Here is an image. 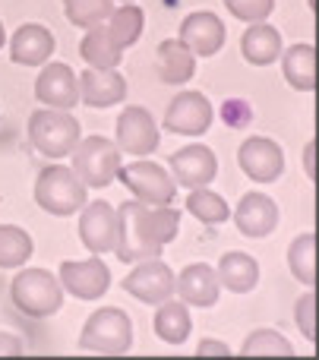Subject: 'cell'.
I'll return each instance as SVG.
<instances>
[{
  "instance_id": "cell-21",
  "label": "cell",
  "mask_w": 319,
  "mask_h": 360,
  "mask_svg": "<svg viewBox=\"0 0 319 360\" xmlns=\"http://www.w3.org/2000/svg\"><path fill=\"white\" fill-rule=\"evenodd\" d=\"M155 73L164 86H183L196 76V57L181 38H164L155 51Z\"/></svg>"
},
{
  "instance_id": "cell-26",
  "label": "cell",
  "mask_w": 319,
  "mask_h": 360,
  "mask_svg": "<svg viewBox=\"0 0 319 360\" xmlns=\"http://www.w3.org/2000/svg\"><path fill=\"white\" fill-rule=\"evenodd\" d=\"M79 54L89 67L95 70H117V63L124 60V51L114 44V38L108 35V25L98 22L92 29H86V38L79 44Z\"/></svg>"
},
{
  "instance_id": "cell-4",
  "label": "cell",
  "mask_w": 319,
  "mask_h": 360,
  "mask_svg": "<svg viewBox=\"0 0 319 360\" xmlns=\"http://www.w3.org/2000/svg\"><path fill=\"white\" fill-rule=\"evenodd\" d=\"M82 139L79 120L70 111H57V108H38L29 117V143L41 152L44 158H67L73 146Z\"/></svg>"
},
{
  "instance_id": "cell-18",
  "label": "cell",
  "mask_w": 319,
  "mask_h": 360,
  "mask_svg": "<svg viewBox=\"0 0 319 360\" xmlns=\"http://www.w3.org/2000/svg\"><path fill=\"white\" fill-rule=\"evenodd\" d=\"M234 224L244 237L263 240L278 228V205L266 193H244L234 209Z\"/></svg>"
},
{
  "instance_id": "cell-20",
  "label": "cell",
  "mask_w": 319,
  "mask_h": 360,
  "mask_svg": "<svg viewBox=\"0 0 319 360\" xmlns=\"http://www.w3.org/2000/svg\"><path fill=\"white\" fill-rule=\"evenodd\" d=\"M79 101L89 108H114L126 98V79L117 70H82L79 76Z\"/></svg>"
},
{
  "instance_id": "cell-34",
  "label": "cell",
  "mask_w": 319,
  "mask_h": 360,
  "mask_svg": "<svg viewBox=\"0 0 319 360\" xmlns=\"http://www.w3.org/2000/svg\"><path fill=\"white\" fill-rule=\"evenodd\" d=\"M313 310H316V294H313V288H307V294H304V297L297 300V307H294L297 329L304 332V338H307V342H316V319H313Z\"/></svg>"
},
{
  "instance_id": "cell-7",
  "label": "cell",
  "mask_w": 319,
  "mask_h": 360,
  "mask_svg": "<svg viewBox=\"0 0 319 360\" xmlns=\"http://www.w3.org/2000/svg\"><path fill=\"white\" fill-rule=\"evenodd\" d=\"M117 177H120V184L133 193V199H139V202H145V205H171L177 196L174 177H171L162 165L149 162V158L130 162L126 168L120 165Z\"/></svg>"
},
{
  "instance_id": "cell-35",
  "label": "cell",
  "mask_w": 319,
  "mask_h": 360,
  "mask_svg": "<svg viewBox=\"0 0 319 360\" xmlns=\"http://www.w3.org/2000/svg\"><path fill=\"white\" fill-rule=\"evenodd\" d=\"M196 354H231V348H228L225 342H215V338H206V342H200V348H196Z\"/></svg>"
},
{
  "instance_id": "cell-19",
  "label": "cell",
  "mask_w": 319,
  "mask_h": 360,
  "mask_svg": "<svg viewBox=\"0 0 319 360\" xmlns=\"http://www.w3.org/2000/svg\"><path fill=\"white\" fill-rule=\"evenodd\" d=\"M57 41L54 32L41 22H25L13 32L10 38V60L19 63V67H41L48 63V57L54 54Z\"/></svg>"
},
{
  "instance_id": "cell-37",
  "label": "cell",
  "mask_w": 319,
  "mask_h": 360,
  "mask_svg": "<svg viewBox=\"0 0 319 360\" xmlns=\"http://www.w3.org/2000/svg\"><path fill=\"white\" fill-rule=\"evenodd\" d=\"M4 41H6V32H4V22H0V51H4Z\"/></svg>"
},
{
  "instance_id": "cell-38",
  "label": "cell",
  "mask_w": 319,
  "mask_h": 360,
  "mask_svg": "<svg viewBox=\"0 0 319 360\" xmlns=\"http://www.w3.org/2000/svg\"><path fill=\"white\" fill-rule=\"evenodd\" d=\"M120 4H133V0H120Z\"/></svg>"
},
{
  "instance_id": "cell-36",
  "label": "cell",
  "mask_w": 319,
  "mask_h": 360,
  "mask_svg": "<svg viewBox=\"0 0 319 360\" xmlns=\"http://www.w3.org/2000/svg\"><path fill=\"white\" fill-rule=\"evenodd\" d=\"M0 354H22V342L10 332H0Z\"/></svg>"
},
{
  "instance_id": "cell-5",
  "label": "cell",
  "mask_w": 319,
  "mask_h": 360,
  "mask_svg": "<svg viewBox=\"0 0 319 360\" xmlns=\"http://www.w3.org/2000/svg\"><path fill=\"white\" fill-rule=\"evenodd\" d=\"M79 348L95 354H126L133 348V319L117 307H101L82 326Z\"/></svg>"
},
{
  "instance_id": "cell-14",
  "label": "cell",
  "mask_w": 319,
  "mask_h": 360,
  "mask_svg": "<svg viewBox=\"0 0 319 360\" xmlns=\"http://www.w3.org/2000/svg\"><path fill=\"white\" fill-rule=\"evenodd\" d=\"M35 98L44 108L70 111L79 105V79L67 63H41V73L35 79Z\"/></svg>"
},
{
  "instance_id": "cell-13",
  "label": "cell",
  "mask_w": 319,
  "mask_h": 360,
  "mask_svg": "<svg viewBox=\"0 0 319 360\" xmlns=\"http://www.w3.org/2000/svg\"><path fill=\"white\" fill-rule=\"evenodd\" d=\"M212 105L202 92H181L171 98L168 111H164V130L181 133V136H202L212 127Z\"/></svg>"
},
{
  "instance_id": "cell-30",
  "label": "cell",
  "mask_w": 319,
  "mask_h": 360,
  "mask_svg": "<svg viewBox=\"0 0 319 360\" xmlns=\"http://www.w3.org/2000/svg\"><path fill=\"white\" fill-rule=\"evenodd\" d=\"M187 212L193 218H200L202 224H221V221H228V218H231L228 202L215 190H209V186H196V190H190Z\"/></svg>"
},
{
  "instance_id": "cell-11",
  "label": "cell",
  "mask_w": 319,
  "mask_h": 360,
  "mask_svg": "<svg viewBox=\"0 0 319 360\" xmlns=\"http://www.w3.org/2000/svg\"><path fill=\"white\" fill-rule=\"evenodd\" d=\"M79 240L95 256L114 253V243H117V209H111L105 199H95V202L82 205Z\"/></svg>"
},
{
  "instance_id": "cell-22",
  "label": "cell",
  "mask_w": 319,
  "mask_h": 360,
  "mask_svg": "<svg viewBox=\"0 0 319 360\" xmlns=\"http://www.w3.org/2000/svg\"><path fill=\"white\" fill-rule=\"evenodd\" d=\"M240 51H244V60L253 67H269L282 57V32L275 25L263 22H250L240 38Z\"/></svg>"
},
{
  "instance_id": "cell-1",
  "label": "cell",
  "mask_w": 319,
  "mask_h": 360,
  "mask_svg": "<svg viewBox=\"0 0 319 360\" xmlns=\"http://www.w3.org/2000/svg\"><path fill=\"white\" fill-rule=\"evenodd\" d=\"M181 231V212L174 205H145L130 199L117 209V243L114 253L120 262H143L162 256V250Z\"/></svg>"
},
{
  "instance_id": "cell-12",
  "label": "cell",
  "mask_w": 319,
  "mask_h": 360,
  "mask_svg": "<svg viewBox=\"0 0 319 360\" xmlns=\"http://www.w3.org/2000/svg\"><path fill=\"white\" fill-rule=\"evenodd\" d=\"M237 165L250 180L256 184H272L285 174V152L275 139L269 136H250L237 149Z\"/></svg>"
},
{
  "instance_id": "cell-33",
  "label": "cell",
  "mask_w": 319,
  "mask_h": 360,
  "mask_svg": "<svg viewBox=\"0 0 319 360\" xmlns=\"http://www.w3.org/2000/svg\"><path fill=\"white\" fill-rule=\"evenodd\" d=\"M225 6L240 22H263V19L272 16L275 0H225Z\"/></svg>"
},
{
  "instance_id": "cell-16",
  "label": "cell",
  "mask_w": 319,
  "mask_h": 360,
  "mask_svg": "<svg viewBox=\"0 0 319 360\" xmlns=\"http://www.w3.org/2000/svg\"><path fill=\"white\" fill-rule=\"evenodd\" d=\"M177 38L193 51V57H215L225 44V22L209 10H196L183 16Z\"/></svg>"
},
{
  "instance_id": "cell-15",
  "label": "cell",
  "mask_w": 319,
  "mask_h": 360,
  "mask_svg": "<svg viewBox=\"0 0 319 360\" xmlns=\"http://www.w3.org/2000/svg\"><path fill=\"white\" fill-rule=\"evenodd\" d=\"M171 171H174V184L187 186V190H196V186H209L219 174V158L209 146H187V149L171 152Z\"/></svg>"
},
{
  "instance_id": "cell-6",
  "label": "cell",
  "mask_w": 319,
  "mask_h": 360,
  "mask_svg": "<svg viewBox=\"0 0 319 360\" xmlns=\"http://www.w3.org/2000/svg\"><path fill=\"white\" fill-rule=\"evenodd\" d=\"M73 165L70 168L76 171V177L82 180L92 190H105L120 171V155L124 152L117 149V143L105 136H86L73 146Z\"/></svg>"
},
{
  "instance_id": "cell-29",
  "label": "cell",
  "mask_w": 319,
  "mask_h": 360,
  "mask_svg": "<svg viewBox=\"0 0 319 360\" xmlns=\"http://www.w3.org/2000/svg\"><path fill=\"white\" fill-rule=\"evenodd\" d=\"M288 266L301 285L313 288L316 285V234L307 231L288 247Z\"/></svg>"
},
{
  "instance_id": "cell-28",
  "label": "cell",
  "mask_w": 319,
  "mask_h": 360,
  "mask_svg": "<svg viewBox=\"0 0 319 360\" xmlns=\"http://www.w3.org/2000/svg\"><path fill=\"white\" fill-rule=\"evenodd\" d=\"M32 250H35V243H32L29 231L16 228V224H0V269L25 266Z\"/></svg>"
},
{
  "instance_id": "cell-10",
  "label": "cell",
  "mask_w": 319,
  "mask_h": 360,
  "mask_svg": "<svg viewBox=\"0 0 319 360\" xmlns=\"http://www.w3.org/2000/svg\"><path fill=\"white\" fill-rule=\"evenodd\" d=\"M124 291L130 294V297L143 300V304L158 307L162 300H168L171 294H174V272H171V266L162 262L158 256L155 259H143V262H136V269L124 278Z\"/></svg>"
},
{
  "instance_id": "cell-23",
  "label": "cell",
  "mask_w": 319,
  "mask_h": 360,
  "mask_svg": "<svg viewBox=\"0 0 319 360\" xmlns=\"http://www.w3.org/2000/svg\"><path fill=\"white\" fill-rule=\"evenodd\" d=\"M215 275H219V285L228 288L231 294H250L259 281V262L250 253L231 250V253L221 256Z\"/></svg>"
},
{
  "instance_id": "cell-2",
  "label": "cell",
  "mask_w": 319,
  "mask_h": 360,
  "mask_svg": "<svg viewBox=\"0 0 319 360\" xmlns=\"http://www.w3.org/2000/svg\"><path fill=\"white\" fill-rule=\"evenodd\" d=\"M10 297L22 316L48 319L63 307V285L48 269H22L10 281Z\"/></svg>"
},
{
  "instance_id": "cell-3",
  "label": "cell",
  "mask_w": 319,
  "mask_h": 360,
  "mask_svg": "<svg viewBox=\"0 0 319 360\" xmlns=\"http://www.w3.org/2000/svg\"><path fill=\"white\" fill-rule=\"evenodd\" d=\"M86 190L89 186L76 177L73 168H67V165H48V168H41V174L35 180V202L48 215L67 218V215H76L89 202Z\"/></svg>"
},
{
  "instance_id": "cell-27",
  "label": "cell",
  "mask_w": 319,
  "mask_h": 360,
  "mask_svg": "<svg viewBox=\"0 0 319 360\" xmlns=\"http://www.w3.org/2000/svg\"><path fill=\"white\" fill-rule=\"evenodd\" d=\"M105 25H108V35L114 38V44H117L120 51H126L143 35L145 13L139 10L136 4H120V6H114V13L105 19Z\"/></svg>"
},
{
  "instance_id": "cell-31",
  "label": "cell",
  "mask_w": 319,
  "mask_h": 360,
  "mask_svg": "<svg viewBox=\"0 0 319 360\" xmlns=\"http://www.w3.org/2000/svg\"><path fill=\"white\" fill-rule=\"evenodd\" d=\"M117 0H63V13L76 29H92L114 13Z\"/></svg>"
},
{
  "instance_id": "cell-17",
  "label": "cell",
  "mask_w": 319,
  "mask_h": 360,
  "mask_svg": "<svg viewBox=\"0 0 319 360\" xmlns=\"http://www.w3.org/2000/svg\"><path fill=\"white\" fill-rule=\"evenodd\" d=\"M219 291H221L219 275L206 262H190L187 269H181V275H174V294L187 307L209 310V307L219 304Z\"/></svg>"
},
{
  "instance_id": "cell-25",
  "label": "cell",
  "mask_w": 319,
  "mask_h": 360,
  "mask_svg": "<svg viewBox=\"0 0 319 360\" xmlns=\"http://www.w3.org/2000/svg\"><path fill=\"white\" fill-rule=\"evenodd\" d=\"M155 335L168 345H183L190 338V329H193V319H190V310L183 300H162L155 310Z\"/></svg>"
},
{
  "instance_id": "cell-9",
  "label": "cell",
  "mask_w": 319,
  "mask_h": 360,
  "mask_svg": "<svg viewBox=\"0 0 319 360\" xmlns=\"http://www.w3.org/2000/svg\"><path fill=\"white\" fill-rule=\"evenodd\" d=\"M162 146V130H158L155 117L139 105H126L117 117V149L126 155L145 158Z\"/></svg>"
},
{
  "instance_id": "cell-32",
  "label": "cell",
  "mask_w": 319,
  "mask_h": 360,
  "mask_svg": "<svg viewBox=\"0 0 319 360\" xmlns=\"http://www.w3.org/2000/svg\"><path fill=\"white\" fill-rule=\"evenodd\" d=\"M240 354H278V357H291L294 354V345L288 342V338L282 335V332L275 329H256L253 335L244 338V345H240Z\"/></svg>"
},
{
  "instance_id": "cell-8",
  "label": "cell",
  "mask_w": 319,
  "mask_h": 360,
  "mask_svg": "<svg viewBox=\"0 0 319 360\" xmlns=\"http://www.w3.org/2000/svg\"><path fill=\"white\" fill-rule=\"evenodd\" d=\"M57 278H60L63 291H70L73 297L98 300V297H105L108 288H111V269L105 266V259H101V256L92 253L89 259H67V262H60Z\"/></svg>"
},
{
  "instance_id": "cell-24",
  "label": "cell",
  "mask_w": 319,
  "mask_h": 360,
  "mask_svg": "<svg viewBox=\"0 0 319 360\" xmlns=\"http://www.w3.org/2000/svg\"><path fill=\"white\" fill-rule=\"evenodd\" d=\"M282 73L291 89L313 92L316 89V48L313 44H294L282 54Z\"/></svg>"
}]
</instances>
